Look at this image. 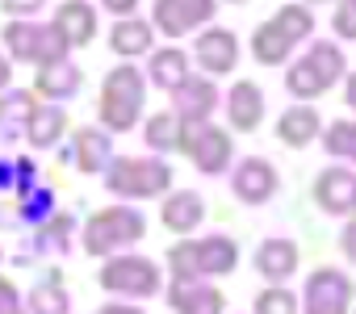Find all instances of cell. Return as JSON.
I'll return each mask as SVG.
<instances>
[{
    "instance_id": "obj_8",
    "label": "cell",
    "mask_w": 356,
    "mask_h": 314,
    "mask_svg": "<svg viewBox=\"0 0 356 314\" xmlns=\"http://www.w3.org/2000/svg\"><path fill=\"white\" fill-rule=\"evenodd\" d=\"M101 289L126 293V297H151L159 293V268L143 256H113L101 268Z\"/></svg>"
},
{
    "instance_id": "obj_14",
    "label": "cell",
    "mask_w": 356,
    "mask_h": 314,
    "mask_svg": "<svg viewBox=\"0 0 356 314\" xmlns=\"http://www.w3.org/2000/svg\"><path fill=\"white\" fill-rule=\"evenodd\" d=\"M55 30L63 34L67 47H84V42L97 34V13H92V5H88V0H67V5H59Z\"/></svg>"
},
{
    "instance_id": "obj_34",
    "label": "cell",
    "mask_w": 356,
    "mask_h": 314,
    "mask_svg": "<svg viewBox=\"0 0 356 314\" xmlns=\"http://www.w3.org/2000/svg\"><path fill=\"white\" fill-rule=\"evenodd\" d=\"M0 314H26L17 289H13V281H0Z\"/></svg>"
},
{
    "instance_id": "obj_39",
    "label": "cell",
    "mask_w": 356,
    "mask_h": 314,
    "mask_svg": "<svg viewBox=\"0 0 356 314\" xmlns=\"http://www.w3.org/2000/svg\"><path fill=\"white\" fill-rule=\"evenodd\" d=\"M348 105H352V109H356V72H352V76H348Z\"/></svg>"
},
{
    "instance_id": "obj_7",
    "label": "cell",
    "mask_w": 356,
    "mask_h": 314,
    "mask_svg": "<svg viewBox=\"0 0 356 314\" xmlns=\"http://www.w3.org/2000/svg\"><path fill=\"white\" fill-rule=\"evenodd\" d=\"M105 185L118 197H159L172 185V168L163 160H118Z\"/></svg>"
},
{
    "instance_id": "obj_42",
    "label": "cell",
    "mask_w": 356,
    "mask_h": 314,
    "mask_svg": "<svg viewBox=\"0 0 356 314\" xmlns=\"http://www.w3.org/2000/svg\"><path fill=\"white\" fill-rule=\"evenodd\" d=\"M231 5H235V0H231Z\"/></svg>"
},
{
    "instance_id": "obj_24",
    "label": "cell",
    "mask_w": 356,
    "mask_h": 314,
    "mask_svg": "<svg viewBox=\"0 0 356 314\" xmlns=\"http://www.w3.org/2000/svg\"><path fill=\"white\" fill-rule=\"evenodd\" d=\"M72 160H76V168L80 172H101L105 168V160H109V138L101 134V130H80L76 134V155H72Z\"/></svg>"
},
{
    "instance_id": "obj_6",
    "label": "cell",
    "mask_w": 356,
    "mask_h": 314,
    "mask_svg": "<svg viewBox=\"0 0 356 314\" xmlns=\"http://www.w3.org/2000/svg\"><path fill=\"white\" fill-rule=\"evenodd\" d=\"M5 42L17 59H30L38 67H55L67 59V42L55 26H30V22H13L5 30Z\"/></svg>"
},
{
    "instance_id": "obj_30",
    "label": "cell",
    "mask_w": 356,
    "mask_h": 314,
    "mask_svg": "<svg viewBox=\"0 0 356 314\" xmlns=\"http://www.w3.org/2000/svg\"><path fill=\"white\" fill-rule=\"evenodd\" d=\"M327 155H343V160H356V122H335L323 138Z\"/></svg>"
},
{
    "instance_id": "obj_23",
    "label": "cell",
    "mask_w": 356,
    "mask_h": 314,
    "mask_svg": "<svg viewBox=\"0 0 356 314\" xmlns=\"http://www.w3.org/2000/svg\"><path fill=\"white\" fill-rule=\"evenodd\" d=\"M63 126H67V113H63L59 105H34V113H30V122H26L34 147H51V142L63 134Z\"/></svg>"
},
{
    "instance_id": "obj_37",
    "label": "cell",
    "mask_w": 356,
    "mask_h": 314,
    "mask_svg": "<svg viewBox=\"0 0 356 314\" xmlns=\"http://www.w3.org/2000/svg\"><path fill=\"white\" fill-rule=\"evenodd\" d=\"M343 251H348V260H356V222L343 231Z\"/></svg>"
},
{
    "instance_id": "obj_15",
    "label": "cell",
    "mask_w": 356,
    "mask_h": 314,
    "mask_svg": "<svg viewBox=\"0 0 356 314\" xmlns=\"http://www.w3.org/2000/svg\"><path fill=\"white\" fill-rule=\"evenodd\" d=\"M172 97H176V109H172V113L185 117V122H206V113L218 105V88H214L210 80H193V76L176 88Z\"/></svg>"
},
{
    "instance_id": "obj_25",
    "label": "cell",
    "mask_w": 356,
    "mask_h": 314,
    "mask_svg": "<svg viewBox=\"0 0 356 314\" xmlns=\"http://www.w3.org/2000/svg\"><path fill=\"white\" fill-rule=\"evenodd\" d=\"M289 51H293V42L273 26V22H264V26H256V38H252V55L260 59V63H285L289 59Z\"/></svg>"
},
{
    "instance_id": "obj_19",
    "label": "cell",
    "mask_w": 356,
    "mask_h": 314,
    "mask_svg": "<svg viewBox=\"0 0 356 314\" xmlns=\"http://www.w3.org/2000/svg\"><path fill=\"white\" fill-rule=\"evenodd\" d=\"M159 214H163V226H168V231L185 235V231H193V226L206 218V201H202L197 193H172Z\"/></svg>"
},
{
    "instance_id": "obj_28",
    "label": "cell",
    "mask_w": 356,
    "mask_h": 314,
    "mask_svg": "<svg viewBox=\"0 0 356 314\" xmlns=\"http://www.w3.org/2000/svg\"><path fill=\"white\" fill-rule=\"evenodd\" d=\"M67 310H72V297L55 276L30 293V314H67Z\"/></svg>"
},
{
    "instance_id": "obj_22",
    "label": "cell",
    "mask_w": 356,
    "mask_h": 314,
    "mask_svg": "<svg viewBox=\"0 0 356 314\" xmlns=\"http://www.w3.org/2000/svg\"><path fill=\"white\" fill-rule=\"evenodd\" d=\"M109 47L118 51V55H147L151 51V26L147 22H138V17H122L118 26H113V34H109Z\"/></svg>"
},
{
    "instance_id": "obj_1",
    "label": "cell",
    "mask_w": 356,
    "mask_h": 314,
    "mask_svg": "<svg viewBox=\"0 0 356 314\" xmlns=\"http://www.w3.org/2000/svg\"><path fill=\"white\" fill-rule=\"evenodd\" d=\"M239 264V247L227 235H210V239H189L176 243L168 251V268L172 281H206V276H227Z\"/></svg>"
},
{
    "instance_id": "obj_35",
    "label": "cell",
    "mask_w": 356,
    "mask_h": 314,
    "mask_svg": "<svg viewBox=\"0 0 356 314\" xmlns=\"http://www.w3.org/2000/svg\"><path fill=\"white\" fill-rule=\"evenodd\" d=\"M42 5H47V0H0V9L13 13V17H34Z\"/></svg>"
},
{
    "instance_id": "obj_11",
    "label": "cell",
    "mask_w": 356,
    "mask_h": 314,
    "mask_svg": "<svg viewBox=\"0 0 356 314\" xmlns=\"http://www.w3.org/2000/svg\"><path fill=\"white\" fill-rule=\"evenodd\" d=\"M231 185H235V197H239V201L260 206V201H268V197L277 193V168H273L268 160H260V155H252V160L239 164V172H235Z\"/></svg>"
},
{
    "instance_id": "obj_10",
    "label": "cell",
    "mask_w": 356,
    "mask_h": 314,
    "mask_svg": "<svg viewBox=\"0 0 356 314\" xmlns=\"http://www.w3.org/2000/svg\"><path fill=\"white\" fill-rule=\"evenodd\" d=\"M214 0H155V26L163 30V38H181L189 30H197L202 22L214 17Z\"/></svg>"
},
{
    "instance_id": "obj_31",
    "label": "cell",
    "mask_w": 356,
    "mask_h": 314,
    "mask_svg": "<svg viewBox=\"0 0 356 314\" xmlns=\"http://www.w3.org/2000/svg\"><path fill=\"white\" fill-rule=\"evenodd\" d=\"M30 113H34V97L30 92H9L5 101H0V126H9V134H13L17 122H30Z\"/></svg>"
},
{
    "instance_id": "obj_29",
    "label": "cell",
    "mask_w": 356,
    "mask_h": 314,
    "mask_svg": "<svg viewBox=\"0 0 356 314\" xmlns=\"http://www.w3.org/2000/svg\"><path fill=\"white\" fill-rule=\"evenodd\" d=\"M176 142H181V117L176 113H155L147 122V147L151 151H172Z\"/></svg>"
},
{
    "instance_id": "obj_12",
    "label": "cell",
    "mask_w": 356,
    "mask_h": 314,
    "mask_svg": "<svg viewBox=\"0 0 356 314\" xmlns=\"http://www.w3.org/2000/svg\"><path fill=\"white\" fill-rule=\"evenodd\" d=\"M168 301L176 314H222V306H227V297L206 281H172Z\"/></svg>"
},
{
    "instance_id": "obj_32",
    "label": "cell",
    "mask_w": 356,
    "mask_h": 314,
    "mask_svg": "<svg viewBox=\"0 0 356 314\" xmlns=\"http://www.w3.org/2000/svg\"><path fill=\"white\" fill-rule=\"evenodd\" d=\"M256 314H298V297H293L289 289L273 285V289H264V293L256 297Z\"/></svg>"
},
{
    "instance_id": "obj_20",
    "label": "cell",
    "mask_w": 356,
    "mask_h": 314,
    "mask_svg": "<svg viewBox=\"0 0 356 314\" xmlns=\"http://www.w3.org/2000/svg\"><path fill=\"white\" fill-rule=\"evenodd\" d=\"M151 80L163 88V92H176L185 80H189V55L185 51H176V47H163V51H155L151 55Z\"/></svg>"
},
{
    "instance_id": "obj_13",
    "label": "cell",
    "mask_w": 356,
    "mask_h": 314,
    "mask_svg": "<svg viewBox=\"0 0 356 314\" xmlns=\"http://www.w3.org/2000/svg\"><path fill=\"white\" fill-rule=\"evenodd\" d=\"M235 59H239V42L231 30H206L197 38V63L210 72V76H222V72H235Z\"/></svg>"
},
{
    "instance_id": "obj_5",
    "label": "cell",
    "mask_w": 356,
    "mask_h": 314,
    "mask_svg": "<svg viewBox=\"0 0 356 314\" xmlns=\"http://www.w3.org/2000/svg\"><path fill=\"white\" fill-rule=\"evenodd\" d=\"M176 147H185V151H189V160H193L206 176H218V172L227 168V160H231L235 138H231L227 130H218V126L185 122V117H181V142H176Z\"/></svg>"
},
{
    "instance_id": "obj_40",
    "label": "cell",
    "mask_w": 356,
    "mask_h": 314,
    "mask_svg": "<svg viewBox=\"0 0 356 314\" xmlns=\"http://www.w3.org/2000/svg\"><path fill=\"white\" fill-rule=\"evenodd\" d=\"M5 84H9V63L0 59V88H5Z\"/></svg>"
},
{
    "instance_id": "obj_4",
    "label": "cell",
    "mask_w": 356,
    "mask_h": 314,
    "mask_svg": "<svg viewBox=\"0 0 356 314\" xmlns=\"http://www.w3.org/2000/svg\"><path fill=\"white\" fill-rule=\"evenodd\" d=\"M143 231H147V222H143L138 210L113 206V210H105V214H97V218L88 222L84 247H88L92 256H113L118 247H130L134 239H143Z\"/></svg>"
},
{
    "instance_id": "obj_3",
    "label": "cell",
    "mask_w": 356,
    "mask_h": 314,
    "mask_svg": "<svg viewBox=\"0 0 356 314\" xmlns=\"http://www.w3.org/2000/svg\"><path fill=\"white\" fill-rule=\"evenodd\" d=\"M339 76H343V51H339V47H331V42H314V47H310V55H306V59H298V63L289 67L285 88H289L293 97L310 101V97L327 92Z\"/></svg>"
},
{
    "instance_id": "obj_26",
    "label": "cell",
    "mask_w": 356,
    "mask_h": 314,
    "mask_svg": "<svg viewBox=\"0 0 356 314\" xmlns=\"http://www.w3.org/2000/svg\"><path fill=\"white\" fill-rule=\"evenodd\" d=\"M34 88H38L42 97H72V92L80 88V72L63 59V63H55V67H42Z\"/></svg>"
},
{
    "instance_id": "obj_41",
    "label": "cell",
    "mask_w": 356,
    "mask_h": 314,
    "mask_svg": "<svg viewBox=\"0 0 356 314\" xmlns=\"http://www.w3.org/2000/svg\"><path fill=\"white\" fill-rule=\"evenodd\" d=\"M352 210H356V189H352Z\"/></svg>"
},
{
    "instance_id": "obj_33",
    "label": "cell",
    "mask_w": 356,
    "mask_h": 314,
    "mask_svg": "<svg viewBox=\"0 0 356 314\" xmlns=\"http://www.w3.org/2000/svg\"><path fill=\"white\" fill-rule=\"evenodd\" d=\"M335 34L339 38H356V0H343L335 9Z\"/></svg>"
},
{
    "instance_id": "obj_21",
    "label": "cell",
    "mask_w": 356,
    "mask_h": 314,
    "mask_svg": "<svg viewBox=\"0 0 356 314\" xmlns=\"http://www.w3.org/2000/svg\"><path fill=\"white\" fill-rule=\"evenodd\" d=\"M314 134H318V113L310 105H298V109L281 113V122H277V138L285 147H306Z\"/></svg>"
},
{
    "instance_id": "obj_2",
    "label": "cell",
    "mask_w": 356,
    "mask_h": 314,
    "mask_svg": "<svg viewBox=\"0 0 356 314\" xmlns=\"http://www.w3.org/2000/svg\"><path fill=\"white\" fill-rule=\"evenodd\" d=\"M138 113H143V76L130 63H122L101 84V122L109 130H130Z\"/></svg>"
},
{
    "instance_id": "obj_9",
    "label": "cell",
    "mask_w": 356,
    "mask_h": 314,
    "mask_svg": "<svg viewBox=\"0 0 356 314\" xmlns=\"http://www.w3.org/2000/svg\"><path fill=\"white\" fill-rule=\"evenodd\" d=\"M306 314H348L352 306V281L339 268H318L306 281Z\"/></svg>"
},
{
    "instance_id": "obj_27",
    "label": "cell",
    "mask_w": 356,
    "mask_h": 314,
    "mask_svg": "<svg viewBox=\"0 0 356 314\" xmlns=\"http://www.w3.org/2000/svg\"><path fill=\"white\" fill-rule=\"evenodd\" d=\"M273 26H277L289 42H302V38H310V34H314V17H310V9H306V5H285V9L273 17Z\"/></svg>"
},
{
    "instance_id": "obj_18",
    "label": "cell",
    "mask_w": 356,
    "mask_h": 314,
    "mask_svg": "<svg viewBox=\"0 0 356 314\" xmlns=\"http://www.w3.org/2000/svg\"><path fill=\"white\" fill-rule=\"evenodd\" d=\"M256 268L268 281H285V276L298 272V247L289 239H264L260 251H256Z\"/></svg>"
},
{
    "instance_id": "obj_17",
    "label": "cell",
    "mask_w": 356,
    "mask_h": 314,
    "mask_svg": "<svg viewBox=\"0 0 356 314\" xmlns=\"http://www.w3.org/2000/svg\"><path fill=\"white\" fill-rule=\"evenodd\" d=\"M352 189H356V176L343 172V168H331V172L318 176L314 197H318V206H323L327 214H348V210H352Z\"/></svg>"
},
{
    "instance_id": "obj_36",
    "label": "cell",
    "mask_w": 356,
    "mask_h": 314,
    "mask_svg": "<svg viewBox=\"0 0 356 314\" xmlns=\"http://www.w3.org/2000/svg\"><path fill=\"white\" fill-rule=\"evenodd\" d=\"M101 5H105L109 13H122V17H126V13H134V5H138V0H101Z\"/></svg>"
},
{
    "instance_id": "obj_38",
    "label": "cell",
    "mask_w": 356,
    "mask_h": 314,
    "mask_svg": "<svg viewBox=\"0 0 356 314\" xmlns=\"http://www.w3.org/2000/svg\"><path fill=\"white\" fill-rule=\"evenodd\" d=\"M97 314H143L138 306H105V310H97Z\"/></svg>"
},
{
    "instance_id": "obj_16",
    "label": "cell",
    "mask_w": 356,
    "mask_h": 314,
    "mask_svg": "<svg viewBox=\"0 0 356 314\" xmlns=\"http://www.w3.org/2000/svg\"><path fill=\"white\" fill-rule=\"evenodd\" d=\"M227 113H231V126L235 130H256L260 117H264V92L252 84V80H239L227 97Z\"/></svg>"
}]
</instances>
